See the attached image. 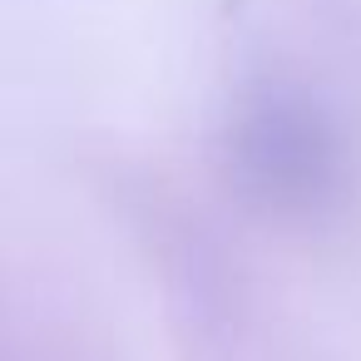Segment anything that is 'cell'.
<instances>
[{
    "label": "cell",
    "mask_w": 361,
    "mask_h": 361,
    "mask_svg": "<svg viewBox=\"0 0 361 361\" xmlns=\"http://www.w3.org/2000/svg\"><path fill=\"white\" fill-rule=\"evenodd\" d=\"M243 154H247L252 173L282 193H317L336 164L326 124L312 119L307 104L282 99V94H267L262 104H252V114L243 124Z\"/></svg>",
    "instance_id": "1"
}]
</instances>
